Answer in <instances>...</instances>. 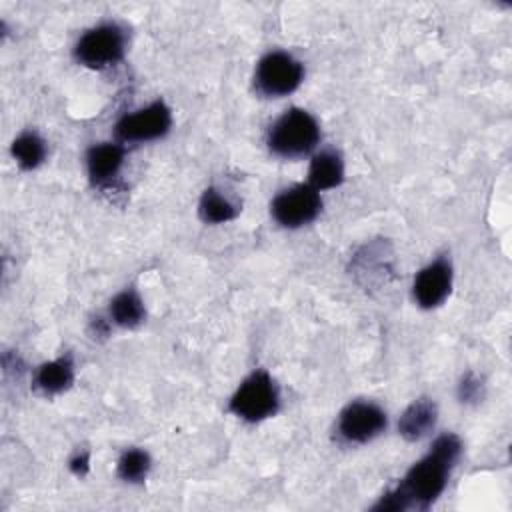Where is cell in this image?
<instances>
[{"label": "cell", "instance_id": "6da1fadb", "mask_svg": "<svg viewBox=\"0 0 512 512\" xmlns=\"http://www.w3.org/2000/svg\"><path fill=\"white\" fill-rule=\"evenodd\" d=\"M462 452V442L456 434H442L432 448L420 458L402 478V482L384 494L372 510H426L446 488L452 468Z\"/></svg>", "mask_w": 512, "mask_h": 512}, {"label": "cell", "instance_id": "7a4b0ae2", "mask_svg": "<svg viewBox=\"0 0 512 512\" xmlns=\"http://www.w3.org/2000/svg\"><path fill=\"white\" fill-rule=\"evenodd\" d=\"M320 142V126L316 118L302 110L290 108L268 130L266 144L272 154L280 158H302L310 154Z\"/></svg>", "mask_w": 512, "mask_h": 512}, {"label": "cell", "instance_id": "3957f363", "mask_svg": "<svg viewBox=\"0 0 512 512\" xmlns=\"http://www.w3.org/2000/svg\"><path fill=\"white\" fill-rule=\"evenodd\" d=\"M280 408L278 386L266 370H254L242 380L228 402V410L246 422H262Z\"/></svg>", "mask_w": 512, "mask_h": 512}, {"label": "cell", "instance_id": "277c9868", "mask_svg": "<svg viewBox=\"0 0 512 512\" xmlns=\"http://www.w3.org/2000/svg\"><path fill=\"white\" fill-rule=\"evenodd\" d=\"M124 52L126 36L124 30L114 22H104L86 30L74 46V58L92 70L118 64L124 58Z\"/></svg>", "mask_w": 512, "mask_h": 512}, {"label": "cell", "instance_id": "5b68a950", "mask_svg": "<svg viewBox=\"0 0 512 512\" xmlns=\"http://www.w3.org/2000/svg\"><path fill=\"white\" fill-rule=\"evenodd\" d=\"M304 78V66L288 52H268L256 64V90L268 98H280L294 92Z\"/></svg>", "mask_w": 512, "mask_h": 512}, {"label": "cell", "instance_id": "8992f818", "mask_svg": "<svg viewBox=\"0 0 512 512\" xmlns=\"http://www.w3.org/2000/svg\"><path fill=\"white\" fill-rule=\"evenodd\" d=\"M322 210V200L310 184H294L274 196L270 204L272 218L284 228H300L316 220Z\"/></svg>", "mask_w": 512, "mask_h": 512}, {"label": "cell", "instance_id": "52a82bcc", "mask_svg": "<svg viewBox=\"0 0 512 512\" xmlns=\"http://www.w3.org/2000/svg\"><path fill=\"white\" fill-rule=\"evenodd\" d=\"M388 424L386 412L374 402H350L336 422V434L346 444H366L380 436Z\"/></svg>", "mask_w": 512, "mask_h": 512}, {"label": "cell", "instance_id": "ba28073f", "mask_svg": "<svg viewBox=\"0 0 512 512\" xmlns=\"http://www.w3.org/2000/svg\"><path fill=\"white\" fill-rule=\"evenodd\" d=\"M170 126V108L162 100H156L142 110L122 116L116 124V136L120 142H148L166 136Z\"/></svg>", "mask_w": 512, "mask_h": 512}, {"label": "cell", "instance_id": "9c48e42d", "mask_svg": "<svg viewBox=\"0 0 512 512\" xmlns=\"http://www.w3.org/2000/svg\"><path fill=\"white\" fill-rule=\"evenodd\" d=\"M452 288V264L446 256H438L430 264H426L414 278L412 298L420 308H436L440 306Z\"/></svg>", "mask_w": 512, "mask_h": 512}, {"label": "cell", "instance_id": "30bf717a", "mask_svg": "<svg viewBox=\"0 0 512 512\" xmlns=\"http://www.w3.org/2000/svg\"><path fill=\"white\" fill-rule=\"evenodd\" d=\"M124 162V146L116 142L96 144L86 154V168L92 184L104 186L112 178H116L120 166Z\"/></svg>", "mask_w": 512, "mask_h": 512}, {"label": "cell", "instance_id": "8fae6325", "mask_svg": "<svg viewBox=\"0 0 512 512\" xmlns=\"http://www.w3.org/2000/svg\"><path fill=\"white\" fill-rule=\"evenodd\" d=\"M436 418H438L436 404L430 398H418L402 412L398 420V432L410 442L420 440L434 430Z\"/></svg>", "mask_w": 512, "mask_h": 512}, {"label": "cell", "instance_id": "7c38bea8", "mask_svg": "<svg viewBox=\"0 0 512 512\" xmlns=\"http://www.w3.org/2000/svg\"><path fill=\"white\" fill-rule=\"evenodd\" d=\"M72 382H74V362L70 354L44 362L42 366H38L34 376L36 388L42 390L44 394L64 392L66 388H70Z\"/></svg>", "mask_w": 512, "mask_h": 512}, {"label": "cell", "instance_id": "4fadbf2b", "mask_svg": "<svg viewBox=\"0 0 512 512\" xmlns=\"http://www.w3.org/2000/svg\"><path fill=\"white\" fill-rule=\"evenodd\" d=\"M342 180H344V164L338 152L324 150L312 158L310 170H308V184L312 188H316L318 192L336 188L342 184Z\"/></svg>", "mask_w": 512, "mask_h": 512}, {"label": "cell", "instance_id": "5bb4252c", "mask_svg": "<svg viewBox=\"0 0 512 512\" xmlns=\"http://www.w3.org/2000/svg\"><path fill=\"white\" fill-rule=\"evenodd\" d=\"M144 304L134 288H126L110 302V318L122 328H134L144 320Z\"/></svg>", "mask_w": 512, "mask_h": 512}, {"label": "cell", "instance_id": "9a60e30c", "mask_svg": "<svg viewBox=\"0 0 512 512\" xmlns=\"http://www.w3.org/2000/svg\"><path fill=\"white\" fill-rule=\"evenodd\" d=\"M198 212L206 224H224L228 220H234L238 216L240 208L228 196H224L220 190L206 188L200 198Z\"/></svg>", "mask_w": 512, "mask_h": 512}, {"label": "cell", "instance_id": "2e32d148", "mask_svg": "<svg viewBox=\"0 0 512 512\" xmlns=\"http://www.w3.org/2000/svg\"><path fill=\"white\" fill-rule=\"evenodd\" d=\"M12 156L24 170L38 168L46 158V142L34 130H26L18 134L12 142Z\"/></svg>", "mask_w": 512, "mask_h": 512}, {"label": "cell", "instance_id": "e0dca14e", "mask_svg": "<svg viewBox=\"0 0 512 512\" xmlns=\"http://www.w3.org/2000/svg\"><path fill=\"white\" fill-rule=\"evenodd\" d=\"M150 472V456L142 448H128L122 452L118 460V476L124 482L138 484L142 482Z\"/></svg>", "mask_w": 512, "mask_h": 512}, {"label": "cell", "instance_id": "ac0fdd59", "mask_svg": "<svg viewBox=\"0 0 512 512\" xmlns=\"http://www.w3.org/2000/svg\"><path fill=\"white\" fill-rule=\"evenodd\" d=\"M484 396V384L474 372H466L458 384V398L464 404L478 402Z\"/></svg>", "mask_w": 512, "mask_h": 512}, {"label": "cell", "instance_id": "d6986e66", "mask_svg": "<svg viewBox=\"0 0 512 512\" xmlns=\"http://www.w3.org/2000/svg\"><path fill=\"white\" fill-rule=\"evenodd\" d=\"M88 464H90V456L88 452H78L76 456H72L70 460V470L78 476H84L88 472Z\"/></svg>", "mask_w": 512, "mask_h": 512}, {"label": "cell", "instance_id": "ffe728a7", "mask_svg": "<svg viewBox=\"0 0 512 512\" xmlns=\"http://www.w3.org/2000/svg\"><path fill=\"white\" fill-rule=\"evenodd\" d=\"M92 332H94L96 336H106V334H108V324H106V320L94 318V320H92Z\"/></svg>", "mask_w": 512, "mask_h": 512}]
</instances>
